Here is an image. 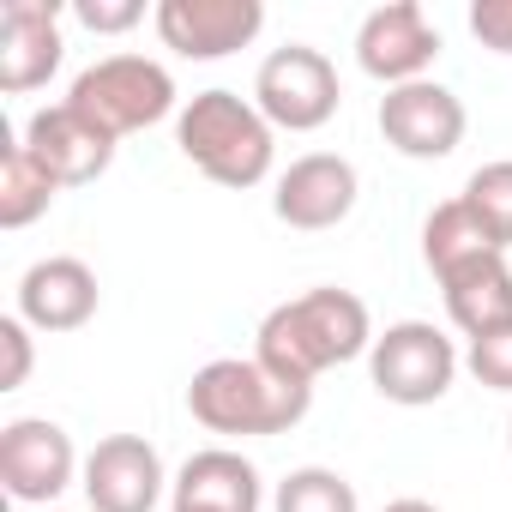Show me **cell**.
I'll list each match as a JSON object with an SVG mask.
<instances>
[{
  "instance_id": "ac0fdd59",
  "label": "cell",
  "mask_w": 512,
  "mask_h": 512,
  "mask_svg": "<svg viewBox=\"0 0 512 512\" xmlns=\"http://www.w3.org/2000/svg\"><path fill=\"white\" fill-rule=\"evenodd\" d=\"M61 181L25 151V139H13L0 151V229H31L37 217H49Z\"/></svg>"
},
{
  "instance_id": "52a82bcc",
  "label": "cell",
  "mask_w": 512,
  "mask_h": 512,
  "mask_svg": "<svg viewBox=\"0 0 512 512\" xmlns=\"http://www.w3.org/2000/svg\"><path fill=\"white\" fill-rule=\"evenodd\" d=\"M79 452H73V434L49 416H13L7 428H0V482H7L13 500L25 506H55L73 476H79Z\"/></svg>"
},
{
  "instance_id": "83f0119b",
  "label": "cell",
  "mask_w": 512,
  "mask_h": 512,
  "mask_svg": "<svg viewBox=\"0 0 512 512\" xmlns=\"http://www.w3.org/2000/svg\"><path fill=\"white\" fill-rule=\"evenodd\" d=\"M169 512H187V506H169Z\"/></svg>"
},
{
  "instance_id": "2e32d148",
  "label": "cell",
  "mask_w": 512,
  "mask_h": 512,
  "mask_svg": "<svg viewBox=\"0 0 512 512\" xmlns=\"http://www.w3.org/2000/svg\"><path fill=\"white\" fill-rule=\"evenodd\" d=\"M169 500L187 506V512H260L266 482L253 470V458H241L235 446H205L175 470Z\"/></svg>"
},
{
  "instance_id": "f1b7e54d",
  "label": "cell",
  "mask_w": 512,
  "mask_h": 512,
  "mask_svg": "<svg viewBox=\"0 0 512 512\" xmlns=\"http://www.w3.org/2000/svg\"><path fill=\"white\" fill-rule=\"evenodd\" d=\"M43 512H61V506H43Z\"/></svg>"
},
{
  "instance_id": "4fadbf2b",
  "label": "cell",
  "mask_w": 512,
  "mask_h": 512,
  "mask_svg": "<svg viewBox=\"0 0 512 512\" xmlns=\"http://www.w3.org/2000/svg\"><path fill=\"white\" fill-rule=\"evenodd\" d=\"M25 151L61 181V187H85V181H97L109 163H115V133H103L91 115H79L67 97L61 103H49V109H37L31 121H25Z\"/></svg>"
},
{
  "instance_id": "8992f818",
  "label": "cell",
  "mask_w": 512,
  "mask_h": 512,
  "mask_svg": "<svg viewBox=\"0 0 512 512\" xmlns=\"http://www.w3.org/2000/svg\"><path fill=\"white\" fill-rule=\"evenodd\" d=\"M253 103L260 115L278 127V133H320L338 103H344V85H338V67L326 49L314 43H284L260 61L253 73Z\"/></svg>"
},
{
  "instance_id": "484cf974",
  "label": "cell",
  "mask_w": 512,
  "mask_h": 512,
  "mask_svg": "<svg viewBox=\"0 0 512 512\" xmlns=\"http://www.w3.org/2000/svg\"><path fill=\"white\" fill-rule=\"evenodd\" d=\"M380 512H440L434 500H422V494H398V500H386Z\"/></svg>"
},
{
  "instance_id": "5b68a950",
  "label": "cell",
  "mask_w": 512,
  "mask_h": 512,
  "mask_svg": "<svg viewBox=\"0 0 512 512\" xmlns=\"http://www.w3.org/2000/svg\"><path fill=\"white\" fill-rule=\"evenodd\" d=\"M368 380L386 404L422 410L440 404L458 380V344L434 326V320H398L374 338L368 350Z\"/></svg>"
},
{
  "instance_id": "9a60e30c",
  "label": "cell",
  "mask_w": 512,
  "mask_h": 512,
  "mask_svg": "<svg viewBox=\"0 0 512 512\" xmlns=\"http://www.w3.org/2000/svg\"><path fill=\"white\" fill-rule=\"evenodd\" d=\"M61 7L55 0H7L0 7V91L25 97L61 73Z\"/></svg>"
},
{
  "instance_id": "7402d4cb",
  "label": "cell",
  "mask_w": 512,
  "mask_h": 512,
  "mask_svg": "<svg viewBox=\"0 0 512 512\" xmlns=\"http://www.w3.org/2000/svg\"><path fill=\"white\" fill-rule=\"evenodd\" d=\"M464 368H470L476 386H488V392H512V326L476 338V344L464 350Z\"/></svg>"
},
{
  "instance_id": "cb8c5ba5",
  "label": "cell",
  "mask_w": 512,
  "mask_h": 512,
  "mask_svg": "<svg viewBox=\"0 0 512 512\" xmlns=\"http://www.w3.org/2000/svg\"><path fill=\"white\" fill-rule=\"evenodd\" d=\"M73 19L85 31H97V37H121V31H133L145 19V0H79Z\"/></svg>"
},
{
  "instance_id": "7c38bea8",
  "label": "cell",
  "mask_w": 512,
  "mask_h": 512,
  "mask_svg": "<svg viewBox=\"0 0 512 512\" xmlns=\"http://www.w3.org/2000/svg\"><path fill=\"white\" fill-rule=\"evenodd\" d=\"M356 199H362L356 163L338 157V151H308V157H296V163L278 175L272 211H278V223L314 235V229H338V223L356 211Z\"/></svg>"
},
{
  "instance_id": "6da1fadb",
  "label": "cell",
  "mask_w": 512,
  "mask_h": 512,
  "mask_svg": "<svg viewBox=\"0 0 512 512\" xmlns=\"http://www.w3.org/2000/svg\"><path fill=\"white\" fill-rule=\"evenodd\" d=\"M374 320H368V302L356 290H338V284H320V290H302L296 302H278L266 320H260V338H253V356H260L272 374L296 380V386H314L326 368H344L356 356L374 350Z\"/></svg>"
},
{
  "instance_id": "ba28073f",
  "label": "cell",
  "mask_w": 512,
  "mask_h": 512,
  "mask_svg": "<svg viewBox=\"0 0 512 512\" xmlns=\"http://www.w3.org/2000/svg\"><path fill=\"white\" fill-rule=\"evenodd\" d=\"M464 103L458 91H446L440 79H416V85H398L380 97V139L410 157V163H434V157H452L464 145Z\"/></svg>"
},
{
  "instance_id": "44dd1931",
  "label": "cell",
  "mask_w": 512,
  "mask_h": 512,
  "mask_svg": "<svg viewBox=\"0 0 512 512\" xmlns=\"http://www.w3.org/2000/svg\"><path fill=\"white\" fill-rule=\"evenodd\" d=\"M458 199L470 205V217L482 223V235H488L500 253H512V157L482 163V169L464 181V193H458Z\"/></svg>"
},
{
  "instance_id": "5bb4252c",
  "label": "cell",
  "mask_w": 512,
  "mask_h": 512,
  "mask_svg": "<svg viewBox=\"0 0 512 512\" xmlns=\"http://www.w3.org/2000/svg\"><path fill=\"white\" fill-rule=\"evenodd\" d=\"M97 302H103L97 272L79 260V253H49V260H37V266L19 278V308H13V314H19L31 332L61 338V332L91 326V320H97Z\"/></svg>"
},
{
  "instance_id": "30bf717a",
  "label": "cell",
  "mask_w": 512,
  "mask_h": 512,
  "mask_svg": "<svg viewBox=\"0 0 512 512\" xmlns=\"http://www.w3.org/2000/svg\"><path fill=\"white\" fill-rule=\"evenodd\" d=\"M151 25L181 61H223L266 31V7L260 0H157Z\"/></svg>"
},
{
  "instance_id": "ffe728a7",
  "label": "cell",
  "mask_w": 512,
  "mask_h": 512,
  "mask_svg": "<svg viewBox=\"0 0 512 512\" xmlns=\"http://www.w3.org/2000/svg\"><path fill=\"white\" fill-rule=\"evenodd\" d=\"M272 512H362V500H356L350 476H338L326 464H302V470H290L278 482Z\"/></svg>"
},
{
  "instance_id": "9c48e42d",
  "label": "cell",
  "mask_w": 512,
  "mask_h": 512,
  "mask_svg": "<svg viewBox=\"0 0 512 512\" xmlns=\"http://www.w3.org/2000/svg\"><path fill=\"white\" fill-rule=\"evenodd\" d=\"M440 61V31L428 25V13L416 0H392V7H374L356 25V67L368 79H380L386 91L428 79V67Z\"/></svg>"
},
{
  "instance_id": "8fae6325",
  "label": "cell",
  "mask_w": 512,
  "mask_h": 512,
  "mask_svg": "<svg viewBox=\"0 0 512 512\" xmlns=\"http://www.w3.org/2000/svg\"><path fill=\"white\" fill-rule=\"evenodd\" d=\"M79 488H85L91 512H157L169 476H163V458L145 434H103L85 452Z\"/></svg>"
},
{
  "instance_id": "277c9868",
  "label": "cell",
  "mask_w": 512,
  "mask_h": 512,
  "mask_svg": "<svg viewBox=\"0 0 512 512\" xmlns=\"http://www.w3.org/2000/svg\"><path fill=\"white\" fill-rule=\"evenodd\" d=\"M67 103H73L79 115H91V121H97L103 133H115V139L145 133V127L181 115V109H175V79H169V67L151 61V55H103V61H91V67L73 79Z\"/></svg>"
},
{
  "instance_id": "3957f363",
  "label": "cell",
  "mask_w": 512,
  "mask_h": 512,
  "mask_svg": "<svg viewBox=\"0 0 512 512\" xmlns=\"http://www.w3.org/2000/svg\"><path fill=\"white\" fill-rule=\"evenodd\" d=\"M175 145L181 157L217 181V187H260L272 175V157H278V127L260 115V103L241 97V91H199L181 103L175 115Z\"/></svg>"
},
{
  "instance_id": "603a6c76",
  "label": "cell",
  "mask_w": 512,
  "mask_h": 512,
  "mask_svg": "<svg viewBox=\"0 0 512 512\" xmlns=\"http://www.w3.org/2000/svg\"><path fill=\"white\" fill-rule=\"evenodd\" d=\"M0 356H7V368H0V392H19L37 368V344H31V326L19 314L0 320Z\"/></svg>"
},
{
  "instance_id": "4316f807",
  "label": "cell",
  "mask_w": 512,
  "mask_h": 512,
  "mask_svg": "<svg viewBox=\"0 0 512 512\" xmlns=\"http://www.w3.org/2000/svg\"><path fill=\"white\" fill-rule=\"evenodd\" d=\"M506 446H512V416H506Z\"/></svg>"
},
{
  "instance_id": "d4e9b609",
  "label": "cell",
  "mask_w": 512,
  "mask_h": 512,
  "mask_svg": "<svg viewBox=\"0 0 512 512\" xmlns=\"http://www.w3.org/2000/svg\"><path fill=\"white\" fill-rule=\"evenodd\" d=\"M470 37L494 55H512V0H470Z\"/></svg>"
},
{
  "instance_id": "e0dca14e",
  "label": "cell",
  "mask_w": 512,
  "mask_h": 512,
  "mask_svg": "<svg viewBox=\"0 0 512 512\" xmlns=\"http://www.w3.org/2000/svg\"><path fill=\"white\" fill-rule=\"evenodd\" d=\"M440 296L452 326L476 344L488 332L512 326V266L506 253H476V260H458L452 272H440Z\"/></svg>"
},
{
  "instance_id": "d6986e66",
  "label": "cell",
  "mask_w": 512,
  "mask_h": 512,
  "mask_svg": "<svg viewBox=\"0 0 512 512\" xmlns=\"http://www.w3.org/2000/svg\"><path fill=\"white\" fill-rule=\"evenodd\" d=\"M476 253H500V247L482 235V223L470 217L464 199H446V205H434V211L422 217V260H428L434 278L452 272L458 260H476Z\"/></svg>"
},
{
  "instance_id": "7a4b0ae2",
  "label": "cell",
  "mask_w": 512,
  "mask_h": 512,
  "mask_svg": "<svg viewBox=\"0 0 512 512\" xmlns=\"http://www.w3.org/2000/svg\"><path fill=\"white\" fill-rule=\"evenodd\" d=\"M187 410L205 434L266 440V434H290L314 410V386H296V380L272 374L260 356H217L193 374Z\"/></svg>"
}]
</instances>
